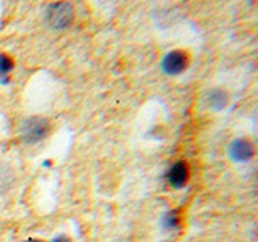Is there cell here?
Returning a JSON list of instances; mask_svg holds the SVG:
<instances>
[{
  "instance_id": "1",
  "label": "cell",
  "mask_w": 258,
  "mask_h": 242,
  "mask_svg": "<svg viewBox=\"0 0 258 242\" xmlns=\"http://www.w3.org/2000/svg\"><path fill=\"white\" fill-rule=\"evenodd\" d=\"M48 131H50V123L42 116H31L21 123L20 133L21 139L26 144H36L45 139Z\"/></svg>"
},
{
  "instance_id": "2",
  "label": "cell",
  "mask_w": 258,
  "mask_h": 242,
  "mask_svg": "<svg viewBox=\"0 0 258 242\" xmlns=\"http://www.w3.org/2000/svg\"><path fill=\"white\" fill-rule=\"evenodd\" d=\"M75 18V8L71 4L60 2L52 4L47 7L45 10V21L53 29H64L68 28Z\"/></svg>"
},
{
  "instance_id": "3",
  "label": "cell",
  "mask_w": 258,
  "mask_h": 242,
  "mask_svg": "<svg viewBox=\"0 0 258 242\" xmlns=\"http://www.w3.org/2000/svg\"><path fill=\"white\" fill-rule=\"evenodd\" d=\"M161 67H163V71L166 75H181L189 67V55L184 50H171L163 56Z\"/></svg>"
},
{
  "instance_id": "4",
  "label": "cell",
  "mask_w": 258,
  "mask_h": 242,
  "mask_svg": "<svg viewBox=\"0 0 258 242\" xmlns=\"http://www.w3.org/2000/svg\"><path fill=\"white\" fill-rule=\"evenodd\" d=\"M229 155L236 161H248L253 157V144L244 137L232 141L229 145Z\"/></svg>"
},
{
  "instance_id": "5",
  "label": "cell",
  "mask_w": 258,
  "mask_h": 242,
  "mask_svg": "<svg viewBox=\"0 0 258 242\" xmlns=\"http://www.w3.org/2000/svg\"><path fill=\"white\" fill-rule=\"evenodd\" d=\"M168 181L176 189H181L189 181V166L185 161H176L168 171Z\"/></svg>"
},
{
  "instance_id": "6",
  "label": "cell",
  "mask_w": 258,
  "mask_h": 242,
  "mask_svg": "<svg viewBox=\"0 0 258 242\" xmlns=\"http://www.w3.org/2000/svg\"><path fill=\"white\" fill-rule=\"evenodd\" d=\"M207 100L210 103V107H213L216 110H221V108L226 107V105H228L229 97L223 91V89H213V91H210Z\"/></svg>"
},
{
  "instance_id": "7",
  "label": "cell",
  "mask_w": 258,
  "mask_h": 242,
  "mask_svg": "<svg viewBox=\"0 0 258 242\" xmlns=\"http://www.w3.org/2000/svg\"><path fill=\"white\" fill-rule=\"evenodd\" d=\"M13 71V60L7 53H0V79L8 83V75Z\"/></svg>"
},
{
  "instance_id": "8",
  "label": "cell",
  "mask_w": 258,
  "mask_h": 242,
  "mask_svg": "<svg viewBox=\"0 0 258 242\" xmlns=\"http://www.w3.org/2000/svg\"><path fill=\"white\" fill-rule=\"evenodd\" d=\"M179 224H181V216L177 210H171V212H168L165 215L163 218L165 229H176V228H179Z\"/></svg>"
},
{
  "instance_id": "9",
  "label": "cell",
  "mask_w": 258,
  "mask_h": 242,
  "mask_svg": "<svg viewBox=\"0 0 258 242\" xmlns=\"http://www.w3.org/2000/svg\"><path fill=\"white\" fill-rule=\"evenodd\" d=\"M52 242H71V239L68 236H64V234H60V236H56Z\"/></svg>"
},
{
  "instance_id": "10",
  "label": "cell",
  "mask_w": 258,
  "mask_h": 242,
  "mask_svg": "<svg viewBox=\"0 0 258 242\" xmlns=\"http://www.w3.org/2000/svg\"><path fill=\"white\" fill-rule=\"evenodd\" d=\"M28 242H42V240H39V239H29Z\"/></svg>"
}]
</instances>
